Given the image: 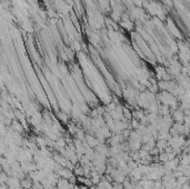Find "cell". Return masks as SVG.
Segmentation results:
<instances>
[{
  "label": "cell",
  "instance_id": "obj_1",
  "mask_svg": "<svg viewBox=\"0 0 190 189\" xmlns=\"http://www.w3.org/2000/svg\"><path fill=\"white\" fill-rule=\"evenodd\" d=\"M21 186L22 187H25V188H27V189H29L30 187H31V181L30 180H23L22 181V184H21Z\"/></svg>",
  "mask_w": 190,
  "mask_h": 189
}]
</instances>
